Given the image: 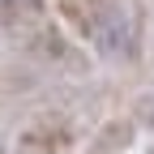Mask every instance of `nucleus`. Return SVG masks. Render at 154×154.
I'll return each mask as SVG.
<instances>
[]
</instances>
